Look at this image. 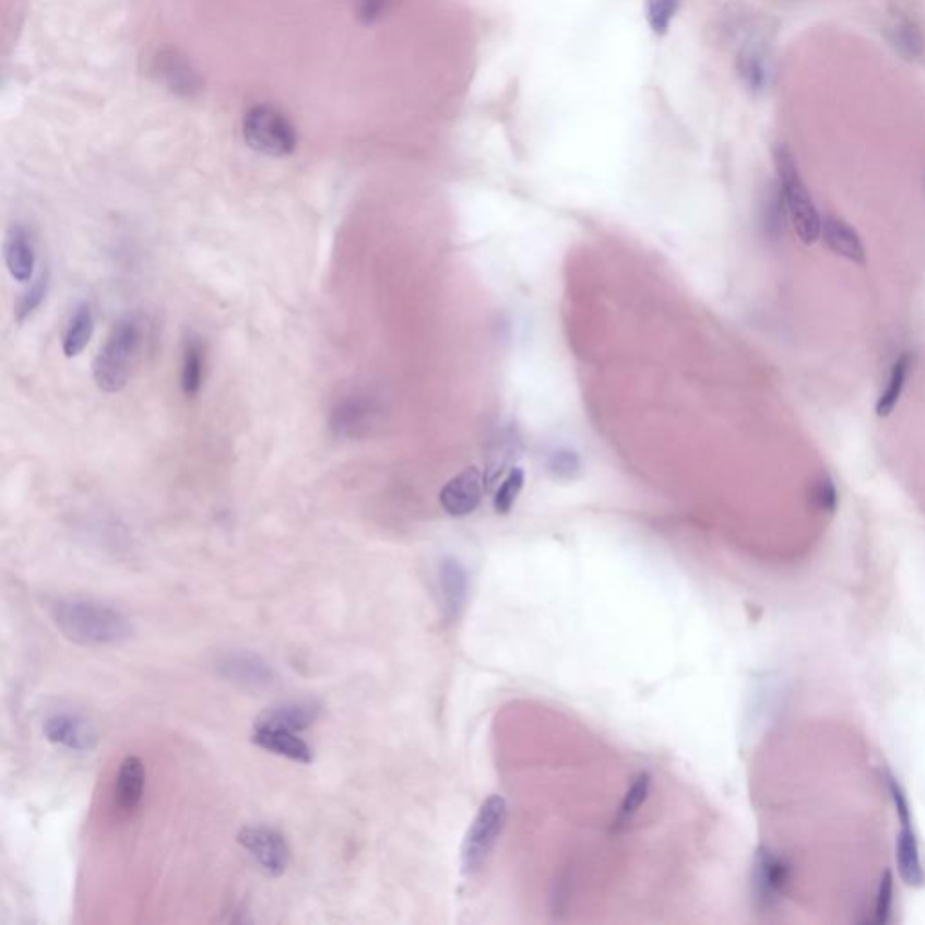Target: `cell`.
<instances>
[{"label": "cell", "instance_id": "obj_24", "mask_svg": "<svg viewBox=\"0 0 925 925\" xmlns=\"http://www.w3.org/2000/svg\"><path fill=\"white\" fill-rule=\"evenodd\" d=\"M157 73L167 82L168 87L183 95H192L198 90V76L192 73L189 63L183 62L176 55L157 58Z\"/></svg>", "mask_w": 925, "mask_h": 925}, {"label": "cell", "instance_id": "obj_30", "mask_svg": "<svg viewBox=\"0 0 925 925\" xmlns=\"http://www.w3.org/2000/svg\"><path fill=\"white\" fill-rule=\"evenodd\" d=\"M649 786H651V780H649L648 774H642L635 781L633 786L626 794L622 806H620V814H618L620 821H628L637 814L638 808L643 805V801L648 799Z\"/></svg>", "mask_w": 925, "mask_h": 925}, {"label": "cell", "instance_id": "obj_18", "mask_svg": "<svg viewBox=\"0 0 925 925\" xmlns=\"http://www.w3.org/2000/svg\"><path fill=\"white\" fill-rule=\"evenodd\" d=\"M439 585L447 617L458 618L469 596V576L460 560L444 559L439 568Z\"/></svg>", "mask_w": 925, "mask_h": 925}, {"label": "cell", "instance_id": "obj_21", "mask_svg": "<svg viewBox=\"0 0 925 925\" xmlns=\"http://www.w3.org/2000/svg\"><path fill=\"white\" fill-rule=\"evenodd\" d=\"M888 40L894 51L905 60H918L924 57L925 38L921 26L913 19L905 15L894 16L886 29Z\"/></svg>", "mask_w": 925, "mask_h": 925}, {"label": "cell", "instance_id": "obj_26", "mask_svg": "<svg viewBox=\"0 0 925 925\" xmlns=\"http://www.w3.org/2000/svg\"><path fill=\"white\" fill-rule=\"evenodd\" d=\"M681 0H645V21L654 35H665L680 10Z\"/></svg>", "mask_w": 925, "mask_h": 925}, {"label": "cell", "instance_id": "obj_1", "mask_svg": "<svg viewBox=\"0 0 925 925\" xmlns=\"http://www.w3.org/2000/svg\"><path fill=\"white\" fill-rule=\"evenodd\" d=\"M49 612L58 631L82 648H118L134 635L131 620L102 602L60 598Z\"/></svg>", "mask_w": 925, "mask_h": 925}, {"label": "cell", "instance_id": "obj_29", "mask_svg": "<svg viewBox=\"0 0 925 925\" xmlns=\"http://www.w3.org/2000/svg\"><path fill=\"white\" fill-rule=\"evenodd\" d=\"M548 472L557 479H576L581 472V460L571 450H557L549 455Z\"/></svg>", "mask_w": 925, "mask_h": 925}, {"label": "cell", "instance_id": "obj_28", "mask_svg": "<svg viewBox=\"0 0 925 925\" xmlns=\"http://www.w3.org/2000/svg\"><path fill=\"white\" fill-rule=\"evenodd\" d=\"M48 288L49 275L46 272L40 277L35 278V283L29 286V289L22 295L21 300L16 304L15 313L19 322H24L27 317H32L40 308V304L44 303V298L48 295Z\"/></svg>", "mask_w": 925, "mask_h": 925}, {"label": "cell", "instance_id": "obj_5", "mask_svg": "<svg viewBox=\"0 0 925 925\" xmlns=\"http://www.w3.org/2000/svg\"><path fill=\"white\" fill-rule=\"evenodd\" d=\"M505 821H507V803L501 795H491L483 803L476 819L466 831L465 841L461 847V863L465 874H474L482 868L483 863L490 855L491 847L496 846L497 839L501 835Z\"/></svg>", "mask_w": 925, "mask_h": 925}, {"label": "cell", "instance_id": "obj_31", "mask_svg": "<svg viewBox=\"0 0 925 925\" xmlns=\"http://www.w3.org/2000/svg\"><path fill=\"white\" fill-rule=\"evenodd\" d=\"M811 502L822 512H835L839 496H837L835 483L831 482L828 474H821L811 487Z\"/></svg>", "mask_w": 925, "mask_h": 925}, {"label": "cell", "instance_id": "obj_33", "mask_svg": "<svg viewBox=\"0 0 925 925\" xmlns=\"http://www.w3.org/2000/svg\"><path fill=\"white\" fill-rule=\"evenodd\" d=\"M891 902H893V882H891V875L886 874V877L880 880L877 905H875V922H877V924L888 922Z\"/></svg>", "mask_w": 925, "mask_h": 925}, {"label": "cell", "instance_id": "obj_13", "mask_svg": "<svg viewBox=\"0 0 925 925\" xmlns=\"http://www.w3.org/2000/svg\"><path fill=\"white\" fill-rule=\"evenodd\" d=\"M251 743L262 750L289 759L293 763H313V748L297 736V732L283 728L256 727L251 734Z\"/></svg>", "mask_w": 925, "mask_h": 925}, {"label": "cell", "instance_id": "obj_11", "mask_svg": "<svg viewBox=\"0 0 925 925\" xmlns=\"http://www.w3.org/2000/svg\"><path fill=\"white\" fill-rule=\"evenodd\" d=\"M483 488L485 477L482 472L476 466H469L439 491V505L452 518H465L482 505Z\"/></svg>", "mask_w": 925, "mask_h": 925}, {"label": "cell", "instance_id": "obj_27", "mask_svg": "<svg viewBox=\"0 0 925 925\" xmlns=\"http://www.w3.org/2000/svg\"><path fill=\"white\" fill-rule=\"evenodd\" d=\"M524 487V472L521 469H512L508 472V476L502 479L501 485L497 488L496 497H494V508L497 513L510 512L513 505L518 501Z\"/></svg>", "mask_w": 925, "mask_h": 925}, {"label": "cell", "instance_id": "obj_8", "mask_svg": "<svg viewBox=\"0 0 925 925\" xmlns=\"http://www.w3.org/2000/svg\"><path fill=\"white\" fill-rule=\"evenodd\" d=\"M215 671L223 680L245 690H264L275 684V671L268 660L253 651H226L215 660Z\"/></svg>", "mask_w": 925, "mask_h": 925}, {"label": "cell", "instance_id": "obj_12", "mask_svg": "<svg viewBox=\"0 0 925 925\" xmlns=\"http://www.w3.org/2000/svg\"><path fill=\"white\" fill-rule=\"evenodd\" d=\"M4 262L11 277L16 283H29L37 266V250L35 241L26 226L11 225L5 232Z\"/></svg>", "mask_w": 925, "mask_h": 925}, {"label": "cell", "instance_id": "obj_4", "mask_svg": "<svg viewBox=\"0 0 925 925\" xmlns=\"http://www.w3.org/2000/svg\"><path fill=\"white\" fill-rule=\"evenodd\" d=\"M246 145L264 156H289L297 146V132L292 121L273 105H256L242 118Z\"/></svg>", "mask_w": 925, "mask_h": 925}, {"label": "cell", "instance_id": "obj_19", "mask_svg": "<svg viewBox=\"0 0 925 925\" xmlns=\"http://www.w3.org/2000/svg\"><path fill=\"white\" fill-rule=\"evenodd\" d=\"M204 369H206V353L201 339L195 335H190L183 344V353H181V372H179V383L185 398L198 396L204 386Z\"/></svg>", "mask_w": 925, "mask_h": 925}, {"label": "cell", "instance_id": "obj_25", "mask_svg": "<svg viewBox=\"0 0 925 925\" xmlns=\"http://www.w3.org/2000/svg\"><path fill=\"white\" fill-rule=\"evenodd\" d=\"M788 217L781 195L780 185H772L764 194L763 206H761V225L770 239H778L783 234L784 220Z\"/></svg>", "mask_w": 925, "mask_h": 925}, {"label": "cell", "instance_id": "obj_3", "mask_svg": "<svg viewBox=\"0 0 925 925\" xmlns=\"http://www.w3.org/2000/svg\"><path fill=\"white\" fill-rule=\"evenodd\" d=\"M775 173L778 185L783 195L786 214L792 221L795 234L805 245H814L821 237L822 217L817 212L814 199L801 178L799 168L792 152L784 145L774 149Z\"/></svg>", "mask_w": 925, "mask_h": 925}, {"label": "cell", "instance_id": "obj_17", "mask_svg": "<svg viewBox=\"0 0 925 925\" xmlns=\"http://www.w3.org/2000/svg\"><path fill=\"white\" fill-rule=\"evenodd\" d=\"M736 69L743 84L754 93L767 90L770 82V58L763 43L748 40L737 52Z\"/></svg>", "mask_w": 925, "mask_h": 925}, {"label": "cell", "instance_id": "obj_2", "mask_svg": "<svg viewBox=\"0 0 925 925\" xmlns=\"http://www.w3.org/2000/svg\"><path fill=\"white\" fill-rule=\"evenodd\" d=\"M143 330L137 317H123L110 330L93 361V377L104 392L123 391L142 351Z\"/></svg>", "mask_w": 925, "mask_h": 925}, {"label": "cell", "instance_id": "obj_7", "mask_svg": "<svg viewBox=\"0 0 925 925\" xmlns=\"http://www.w3.org/2000/svg\"><path fill=\"white\" fill-rule=\"evenodd\" d=\"M888 784L900 821V833L899 839H897L899 874L908 886L918 888L925 882V874L924 868H922L918 842H916L915 831H913V825H911L910 803L905 799L904 790L897 783L893 775H889Z\"/></svg>", "mask_w": 925, "mask_h": 925}, {"label": "cell", "instance_id": "obj_32", "mask_svg": "<svg viewBox=\"0 0 925 925\" xmlns=\"http://www.w3.org/2000/svg\"><path fill=\"white\" fill-rule=\"evenodd\" d=\"M392 0H355L356 13L361 22L375 24L382 21L391 10Z\"/></svg>", "mask_w": 925, "mask_h": 925}, {"label": "cell", "instance_id": "obj_9", "mask_svg": "<svg viewBox=\"0 0 925 925\" xmlns=\"http://www.w3.org/2000/svg\"><path fill=\"white\" fill-rule=\"evenodd\" d=\"M378 418V403L372 396L353 394L336 403L330 414V429L336 438L356 439L372 429Z\"/></svg>", "mask_w": 925, "mask_h": 925}, {"label": "cell", "instance_id": "obj_15", "mask_svg": "<svg viewBox=\"0 0 925 925\" xmlns=\"http://www.w3.org/2000/svg\"><path fill=\"white\" fill-rule=\"evenodd\" d=\"M319 716L320 707L315 701H286L262 712L256 727L283 728L298 734L311 727Z\"/></svg>", "mask_w": 925, "mask_h": 925}, {"label": "cell", "instance_id": "obj_10", "mask_svg": "<svg viewBox=\"0 0 925 925\" xmlns=\"http://www.w3.org/2000/svg\"><path fill=\"white\" fill-rule=\"evenodd\" d=\"M44 736L71 752H91L98 745V728L79 714L58 712L44 722Z\"/></svg>", "mask_w": 925, "mask_h": 925}, {"label": "cell", "instance_id": "obj_14", "mask_svg": "<svg viewBox=\"0 0 925 925\" xmlns=\"http://www.w3.org/2000/svg\"><path fill=\"white\" fill-rule=\"evenodd\" d=\"M145 764L138 756H127L116 775L115 805L123 816H132L140 808L145 794Z\"/></svg>", "mask_w": 925, "mask_h": 925}, {"label": "cell", "instance_id": "obj_23", "mask_svg": "<svg viewBox=\"0 0 925 925\" xmlns=\"http://www.w3.org/2000/svg\"><path fill=\"white\" fill-rule=\"evenodd\" d=\"M915 367V356L910 351L900 353L899 358L894 360L891 372H889L888 383L884 388L882 394L878 396L877 414L880 418H886L893 413L897 403H899L902 391H904L905 382L910 378Z\"/></svg>", "mask_w": 925, "mask_h": 925}, {"label": "cell", "instance_id": "obj_22", "mask_svg": "<svg viewBox=\"0 0 925 925\" xmlns=\"http://www.w3.org/2000/svg\"><path fill=\"white\" fill-rule=\"evenodd\" d=\"M95 333V317L91 311L90 304H79L69 317L68 325L63 331L62 351L68 358L79 356L87 347Z\"/></svg>", "mask_w": 925, "mask_h": 925}, {"label": "cell", "instance_id": "obj_20", "mask_svg": "<svg viewBox=\"0 0 925 925\" xmlns=\"http://www.w3.org/2000/svg\"><path fill=\"white\" fill-rule=\"evenodd\" d=\"M788 882V868L774 853L759 852L756 863V889L763 902H774Z\"/></svg>", "mask_w": 925, "mask_h": 925}, {"label": "cell", "instance_id": "obj_16", "mask_svg": "<svg viewBox=\"0 0 925 925\" xmlns=\"http://www.w3.org/2000/svg\"><path fill=\"white\" fill-rule=\"evenodd\" d=\"M821 236L835 256L844 257L847 261L857 262V264L866 262V250L861 237L841 217L825 215L821 221Z\"/></svg>", "mask_w": 925, "mask_h": 925}, {"label": "cell", "instance_id": "obj_6", "mask_svg": "<svg viewBox=\"0 0 925 925\" xmlns=\"http://www.w3.org/2000/svg\"><path fill=\"white\" fill-rule=\"evenodd\" d=\"M237 842L268 877L278 878L286 874L292 852L283 831L266 825L245 827L239 831Z\"/></svg>", "mask_w": 925, "mask_h": 925}]
</instances>
